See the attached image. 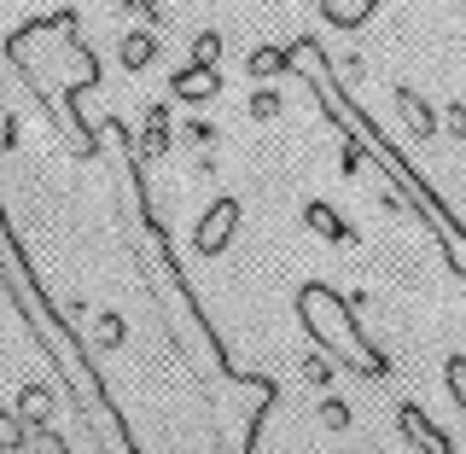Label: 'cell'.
<instances>
[{"instance_id": "7", "label": "cell", "mask_w": 466, "mask_h": 454, "mask_svg": "<svg viewBox=\"0 0 466 454\" xmlns=\"http://www.w3.org/2000/svg\"><path fill=\"white\" fill-rule=\"evenodd\" d=\"M169 94L187 99V106H204V99L222 94V70H216V65H181L175 82H169Z\"/></svg>"}, {"instance_id": "17", "label": "cell", "mask_w": 466, "mask_h": 454, "mask_svg": "<svg viewBox=\"0 0 466 454\" xmlns=\"http://www.w3.org/2000/svg\"><path fill=\"white\" fill-rule=\"evenodd\" d=\"M320 419H327L332 431H344V426H350V408H344V402H320Z\"/></svg>"}, {"instance_id": "20", "label": "cell", "mask_w": 466, "mask_h": 454, "mask_svg": "<svg viewBox=\"0 0 466 454\" xmlns=\"http://www.w3.org/2000/svg\"><path fill=\"white\" fill-rule=\"evenodd\" d=\"M123 6H128V12H146V18H152V12H157V0H123Z\"/></svg>"}, {"instance_id": "10", "label": "cell", "mask_w": 466, "mask_h": 454, "mask_svg": "<svg viewBox=\"0 0 466 454\" xmlns=\"http://www.w3.org/2000/svg\"><path fill=\"white\" fill-rule=\"evenodd\" d=\"M303 222H309L315 233H327L332 245H344L350 239V227H344V216L339 210H327V204H309V210H303Z\"/></svg>"}, {"instance_id": "9", "label": "cell", "mask_w": 466, "mask_h": 454, "mask_svg": "<svg viewBox=\"0 0 466 454\" xmlns=\"http://www.w3.org/2000/svg\"><path fill=\"white\" fill-rule=\"evenodd\" d=\"M29 437H35V426H29L24 414H6V408H0V454H18Z\"/></svg>"}, {"instance_id": "19", "label": "cell", "mask_w": 466, "mask_h": 454, "mask_svg": "<svg viewBox=\"0 0 466 454\" xmlns=\"http://www.w3.org/2000/svg\"><path fill=\"white\" fill-rule=\"evenodd\" d=\"M99 338L116 344V338H123V320H116V315H99Z\"/></svg>"}, {"instance_id": "8", "label": "cell", "mask_w": 466, "mask_h": 454, "mask_svg": "<svg viewBox=\"0 0 466 454\" xmlns=\"http://www.w3.org/2000/svg\"><path fill=\"white\" fill-rule=\"evenodd\" d=\"M379 12V0H320V18L332 29H344V35H356V29H368Z\"/></svg>"}, {"instance_id": "1", "label": "cell", "mask_w": 466, "mask_h": 454, "mask_svg": "<svg viewBox=\"0 0 466 454\" xmlns=\"http://www.w3.org/2000/svg\"><path fill=\"white\" fill-rule=\"evenodd\" d=\"M0 286H6V298H12V309H18V320L29 327V338L47 349V361H58V378H65L76 414L87 419V431L99 437V449H106V454H146L135 437H128L123 408L111 402V390H106V378H99L94 356L76 344V327H65L58 303L47 298V286L35 280V262L24 257L18 233H12L6 204H0Z\"/></svg>"}, {"instance_id": "15", "label": "cell", "mask_w": 466, "mask_h": 454, "mask_svg": "<svg viewBox=\"0 0 466 454\" xmlns=\"http://www.w3.org/2000/svg\"><path fill=\"white\" fill-rule=\"evenodd\" d=\"M443 373H449V397L466 408V356H449V368H443Z\"/></svg>"}, {"instance_id": "14", "label": "cell", "mask_w": 466, "mask_h": 454, "mask_svg": "<svg viewBox=\"0 0 466 454\" xmlns=\"http://www.w3.org/2000/svg\"><path fill=\"white\" fill-rule=\"evenodd\" d=\"M216 58H222V35H216V29H204V35L193 41V65H216Z\"/></svg>"}, {"instance_id": "6", "label": "cell", "mask_w": 466, "mask_h": 454, "mask_svg": "<svg viewBox=\"0 0 466 454\" xmlns=\"http://www.w3.org/2000/svg\"><path fill=\"white\" fill-rule=\"evenodd\" d=\"M397 419H402V437H408V443H414L420 454H455V443H449V437L431 426V414H426L420 402H402V414H397Z\"/></svg>"}, {"instance_id": "12", "label": "cell", "mask_w": 466, "mask_h": 454, "mask_svg": "<svg viewBox=\"0 0 466 454\" xmlns=\"http://www.w3.org/2000/svg\"><path fill=\"white\" fill-rule=\"evenodd\" d=\"M152 58H157V41H152V35H128V41H123V65H128V70H146Z\"/></svg>"}, {"instance_id": "2", "label": "cell", "mask_w": 466, "mask_h": 454, "mask_svg": "<svg viewBox=\"0 0 466 454\" xmlns=\"http://www.w3.org/2000/svg\"><path fill=\"white\" fill-rule=\"evenodd\" d=\"M291 70H298L303 82H309V94H315V106L327 111V123L344 135V146H350V157H373L379 169H385V181L397 187V198L408 204V210L426 222V233L437 239V251H443V262L466 280V227H461V216L443 204V193L420 175L408 157L397 152V140L385 135V128L373 123L368 111L356 106V99L344 94V82L332 76V65H327V47H315V41H291Z\"/></svg>"}, {"instance_id": "5", "label": "cell", "mask_w": 466, "mask_h": 454, "mask_svg": "<svg viewBox=\"0 0 466 454\" xmlns=\"http://www.w3.org/2000/svg\"><path fill=\"white\" fill-rule=\"evenodd\" d=\"M233 227H239V198H216L210 210H204V222L193 227V251L198 257H222Z\"/></svg>"}, {"instance_id": "11", "label": "cell", "mask_w": 466, "mask_h": 454, "mask_svg": "<svg viewBox=\"0 0 466 454\" xmlns=\"http://www.w3.org/2000/svg\"><path fill=\"white\" fill-rule=\"evenodd\" d=\"M18 414L29 419V426H47V414H53V390H47V385H29L24 397H18Z\"/></svg>"}, {"instance_id": "13", "label": "cell", "mask_w": 466, "mask_h": 454, "mask_svg": "<svg viewBox=\"0 0 466 454\" xmlns=\"http://www.w3.org/2000/svg\"><path fill=\"white\" fill-rule=\"evenodd\" d=\"M397 99H402V111H408V123H414V135H431V111L420 106L414 94H408V87H397Z\"/></svg>"}, {"instance_id": "18", "label": "cell", "mask_w": 466, "mask_h": 454, "mask_svg": "<svg viewBox=\"0 0 466 454\" xmlns=\"http://www.w3.org/2000/svg\"><path fill=\"white\" fill-rule=\"evenodd\" d=\"M35 443H41V454H70V449H65V437L47 431V426H35Z\"/></svg>"}, {"instance_id": "3", "label": "cell", "mask_w": 466, "mask_h": 454, "mask_svg": "<svg viewBox=\"0 0 466 454\" xmlns=\"http://www.w3.org/2000/svg\"><path fill=\"white\" fill-rule=\"evenodd\" d=\"M0 53H6V65L18 70L24 87L35 94V106L47 111V123L70 140V152L94 157V146H99L94 140V123H87L76 106H82V94H94V87H99V58L82 41L76 12L58 6V12H41V18L18 24Z\"/></svg>"}, {"instance_id": "4", "label": "cell", "mask_w": 466, "mask_h": 454, "mask_svg": "<svg viewBox=\"0 0 466 454\" xmlns=\"http://www.w3.org/2000/svg\"><path fill=\"white\" fill-rule=\"evenodd\" d=\"M298 327L309 332V344L332 368L361 373V378H390V356L368 338V327L356 320V303L344 291H332L327 280L298 286Z\"/></svg>"}, {"instance_id": "16", "label": "cell", "mask_w": 466, "mask_h": 454, "mask_svg": "<svg viewBox=\"0 0 466 454\" xmlns=\"http://www.w3.org/2000/svg\"><path fill=\"white\" fill-rule=\"evenodd\" d=\"M251 70H257V76H274V70H291V58H286V53H257Z\"/></svg>"}]
</instances>
